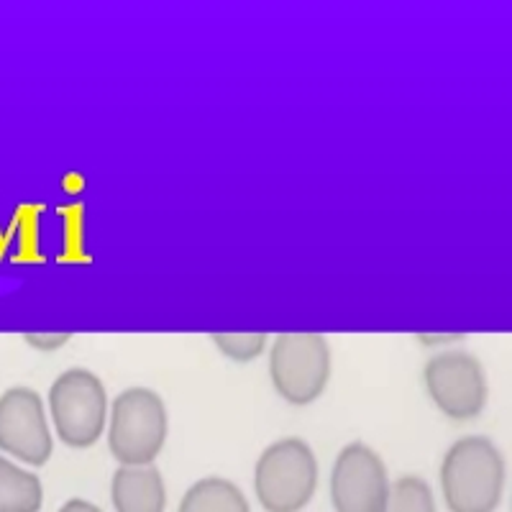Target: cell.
I'll return each mask as SVG.
<instances>
[{
    "mask_svg": "<svg viewBox=\"0 0 512 512\" xmlns=\"http://www.w3.org/2000/svg\"><path fill=\"white\" fill-rule=\"evenodd\" d=\"M254 487L267 512H300L318 487L313 448L300 438L274 441L256 461Z\"/></svg>",
    "mask_w": 512,
    "mask_h": 512,
    "instance_id": "3957f363",
    "label": "cell"
},
{
    "mask_svg": "<svg viewBox=\"0 0 512 512\" xmlns=\"http://www.w3.org/2000/svg\"><path fill=\"white\" fill-rule=\"evenodd\" d=\"M418 338L425 346H438V344H451V341H461L464 333H418Z\"/></svg>",
    "mask_w": 512,
    "mask_h": 512,
    "instance_id": "9a60e30c",
    "label": "cell"
},
{
    "mask_svg": "<svg viewBox=\"0 0 512 512\" xmlns=\"http://www.w3.org/2000/svg\"><path fill=\"white\" fill-rule=\"evenodd\" d=\"M167 408L154 390L131 387L113 400L108 446L121 466H149L167 441Z\"/></svg>",
    "mask_w": 512,
    "mask_h": 512,
    "instance_id": "7a4b0ae2",
    "label": "cell"
},
{
    "mask_svg": "<svg viewBox=\"0 0 512 512\" xmlns=\"http://www.w3.org/2000/svg\"><path fill=\"white\" fill-rule=\"evenodd\" d=\"M41 502L39 477L0 456V512H39Z\"/></svg>",
    "mask_w": 512,
    "mask_h": 512,
    "instance_id": "8fae6325",
    "label": "cell"
},
{
    "mask_svg": "<svg viewBox=\"0 0 512 512\" xmlns=\"http://www.w3.org/2000/svg\"><path fill=\"white\" fill-rule=\"evenodd\" d=\"M0 451L31 466H44L52 456L44 402L29 387H11L0 395Z\"/></svg>",
    "mask_w": 512,
    "mask_h": 512,
    "instance_id": "ba28073f",
    "label": "cell"
},
{
    "mask_svg": "<svg viewBox=\"0 0 512 512\" xmlns=\"http://www.w3.org/2000/svg\"><path fill=\"white\" fill-rule=\"evenodd\" d=\"M387 497L390 482L377 451L361 441L341 448L331 474V500L336 512H384Z\"/></svg>",
    "mask_w": 512,
    "mask_h": 512,
    "instance_id": "52a82bcc",
    "label": "cell"
},
{
    "mask_svg": "<svg viewBox=\"0 0 512 512\" xmlns=\"http://www.w3.org/2000/svg\"><path fill=\"white\" fill-rule=\"evenodd\" d=\"M274 390L290 405L318 400L331 379V346L320 333H282L269 354Z\"/></svg>",
    "mask_w": 512,
    "mask_h": 512,
    "instance_id": "5b68a950",
    "label": "cell"
},
{
    "mask_svg": "<svg viewBox=\"0 0 512 512\" xmlns=\"http://www.w3.org/2000/svg\"><path fill=\"white\" fill-rule=\"evenodd\" d=\"M210 338L228 359L239 361V364L254 361L267 346V333H213Z\"/></svg>",
    "mask_w": 512,
    "mask_h": 512,
    "instance_id": "4fadbf2b",
    "label": "cell"
},
{
    "mask_svg": "<svg viewBox=\"0 0 512 512\" xmlns=\"http://www.w3.org/2000/svg\"><path fill=\"white\" fill-rule=\"evenodd\" d=\"M49 410L62 443L90 448L100 441L108 423V395L90 369H67L49 390Z\"/></svg>",
    "mask_w": 512,
    "mask_h": 512,
    "instance_id": "277c9868",
    "label": "cell"
},
{
    "mask_svg": "<svg viewBox=\"0 0 512 512\" xmlns=\"http://www.w3.org/2000/svg\"><path fill=\"white\" fill-rule=\"evenodd\" d=\"M425 387L446 418L472 420L487 405V377L477 356L446 351L425 364Z\"/></svg>",
    "mask_w": 512,
    "mask_h": 512,
    "instance_id": "8992f818",
    "label": "cell"
},
{
    "mask_svg": "<svg viewBox=\"0 0 512 512\" xmlns=\"http://www.w3.org/2000/svg\"><path fill=\"white\" fill-rule=\"evenodd\" d=\"M111 497L116 512H164L167 489L159 469L149 466H121L113 474Z\"/></svg>",
    "mask_w": 512,
    "mask_h": 512,
    "instance_id": "9c48e42d",
    "label": "cell"
},
{
    "mask_svg": "<svg viewBox=\"0 0 512 512\" xmlns=\"http://www.w3.org/2000/svg\"><path fill=\"white\" fill-rule=\"evenodd\" d=\"M177 512H251L244 492L221 477L200 479L185 492Z\"/></svg>",
    "mask_w": 512,
    "mask_h": 512,
    "instance_id": "30bf717a",
    "label": "cell"
},
{
    "mask_svg": "<svg viewBox=\"0 0 512 512\" xmlns=\"http://www.w3.org/2000/svg\"><path fill=\"white\" fill-rule=\"evenodd\" d=\"M59 512H103L100 507H95L93 502L88 500H70Z\"/></svg>",
    "mask_w": 512,
    "mask_h": 512,
    "instance_id": "2e32d148",
    "label": "cell"
},
{
    "mask_svg": "<svg viewBox=\"0 0 512 512\" xmlns=\"http://www.w3.org/2000/svg\"><path fill=\"white\" fill-rule=\"evenodd\" d=\"M441 489L451 512H495L505 492V459L484 436L459 438L441 466Z\"/></svg>",
    "mask_w": 512,
    "mask_h": 512,
    "instance_id": "6da1fadb",
    "label": "cell"
},
{
    "mask_svg": "<svg viewBox=\"0 0 512 512\" xmlns=\"http://www.w3.org/2000/svg\"><path fill=\"white\" fill-rule=\"evenodd\" d=\"M384 512H436L431 487L420 477H402L390 487Z\"/></svg>",
    "mask_w": 512,
    "mask_h": 512,
    "instance_id": "7c38bea8",
    "label": "cell"
},
{
    "mask_svg": "<svg viewBox=\"0 0 512 512\" xmlns=\"http://www.w3.org/2000/svg\"><path fill=\"white\" fill-rule=\"evenodd\" d=\"M26 344L34 346L39 351H54L62 349L72 338V333H26Z\"/></svg>",
    "mask_w": 512,
    "mask_h": 512,
    "instance_id": "5bb4252c",
    "label": "cell"
}]
</instances>
